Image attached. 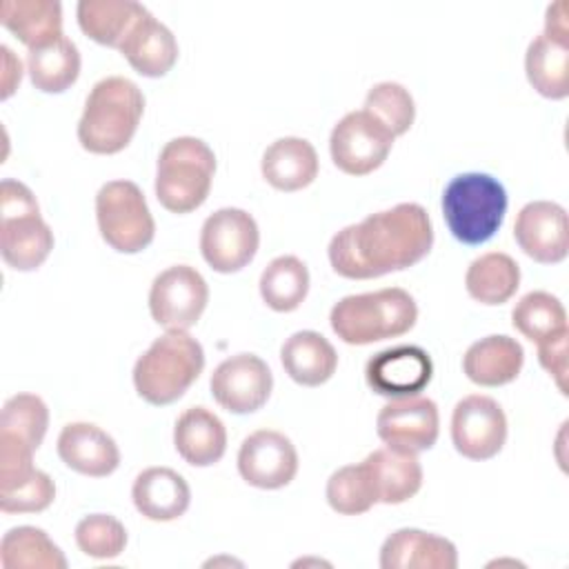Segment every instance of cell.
Segmentation results:
<instances>
[{"mask_svg": "<svg viewBox=\"0 0 569 569\" xmlns=\"http://www.w3.org/2000/svg\"><path fill=\"white\" fill-rule=\"evenodd\" d=\"M538 345V362L542 365V369L553 378V382L558 385L560 393L567 396V345H569V329L549 336Z\"/></svg>", "mask_w": 569, "mask_h": 569, "instance_id": "ab89813d", "label": "cell"}, {"mask_svg": "<svg viewBox=\"0 0 569 569\" xmlns=\"http://www.w3.org/2000/svg\"><path fill=\"white\" fill-rule=\"evenodd\" d=\"M382 569H456V545L422 529H398L380 547Z\"/></svg>", "mask_w": 569, "mask_h": 569, "instance_id": "d6986e66", "label": "cell"}, {"mask_svg": "<svg viewBox=\"0 0 569 569\" xmlns=\"http://www.w3.org/2000/svg\"><path fill=\"white\" fill-rule=\"evenodd\" d=\"M376 431L389 447L411 453L427 451L440 433L438 405L425 396L393 398L378 411Z\"/></svg>", "mask_w": 569, "mask_h": 569, "instance_id": "5bb4252c", "label": "cell"}, {"mask_svg": "<svg viewBox=\"0 0 569 569\" xmlns=\"http://www.w3.org/2000/svg\"><path fill=\"white\" fill-rule=\"evenodd\" d=\"M511 325L531 342H540L567 329V311L549 291H529L516 302Z\"/></svg>", "mask_w": 569, "mask_h": 569, "instance_id": "836d02e7", "label": "cell"}, {"mask_svg": "<svg viewBox=\"0 0 569 569\" xmlns=\"http://www.w3.org/2000/svg\"><path fill=\"white\" fill-rule=\"evenodd\" d=\"M118 51L140 76L147 78L169 73L178 60L176 36L149 11L131 27Z\"/></svg>", "mask_w": 569, "mask_h": 569, "instance_id": "ffe728a7", "label": "cell"}, {"mask_svg": "<svg viewBox=\"0 0 569 569\" xmlns=\"http://www.w3.org/2000/svg\"><path fill=\"white\" fill-rule=\"evenodd\" d=\"M416 320V300L400 287L345 296L329 316L333 333L347 345H371L405 336L413 329Z\"/></svg>", "mask_w": 569, "mask_h": 569, "instance_id": "3957f363", "label": "cell"}, {"mask_svg": "<svg viewBox=\"0 0 569 569\" xmlns=\"http://www.w3.org/2000/svg\"><path fill=\"white\" fill-rule=\"evenodd\" d=\"M131 498L144 518L169 522L189 509L191 489L178 471L169 467H149L133 480Z\"/></svg>", "mask_w": 569, "mask_h": 569, "instance_id": "7402d4cb", "label": "cell"}, {"mask_svg": "<svg viewBox=\"0 0 569 569\" xmlns=\"http://www.w3.org/2000/svg\"><path fill=\"white\" fill-rule=\"evenodd\" d=\"M202 369V345L187 331H167L136 360L133 387L149 405H171L184 396Z\"/></svg>", "mask_w": 569, "mask_h": 569, "instance_id": "277c9868", "label": "cell"}, {"mask_svg": "<svg viewBox=\"0 0 569 569\" xmlns=\"http://www.w3.org/2000/svg\"><path fill=\"white\" fill-rule=\"evenodd\" d=\"M2 51V62H4V76H2V98H9L16 87L20 84L22 78V62L13 56V51L9 47H0Z\"/></svg>", "mask_w": 569, "mask_h": 569, "instance_id": "b9f144b4", "label": "cell"}, {"mask_svg": "<svg viewBox=\"0 0 569 569\" xmlns=\"http://www.w3.org/2000/svg\"><path fill=\"white\" fill-rule=\"evenodd\" d=\"M260 244L258 222L238 207L213 211L200 229V253L218 273H236L247 267Z\"/></svg>", "mask_w": 569, "mask_h": 569, "instance_id": "30bf717a", "label": "cell"}, {"mask_svg": "<svg viewBox=\"0 0 569 569\" xmlns=\"http://www.w3.org/2000/svg\"><path fill=\"white\" fill-rule=\"evenodd\" d=\"M513 238L536 262H562L569 253V220L565 207L551 200L527 202L516 216Z\"/></svg>", "mask_w": 569, "mask_h": 569, "instance_id": "2e32d148", "label": "cell"}, {"mask_svg": "<svg viewBox=\"0 0 569 569\" xmlns=\"http://www.w3.org/2000/svg\"><path fill=\"white\" fill-rule=\"evenodd\" d=\"M96 220L102 240L120 253H138L156 236L144 193L131 180H109L98 189Z\"/></svg>", "mask_w": 569, "mask_h": 569, "instance_id": "ba28073f", "label": "cell"}, {"mask_svg": "<svg viewBox=\"0 0 569 569\" xmlns=\"http://www.w3.org/2000/svg\"><path fill=\"white\" fill-rule=\"evenodd\" d=\"M147 13L136 0H80L76 16L84 36L98 44L120 49L131 27Z\"/></svg>", "mask_w": 569, "mask_h": 569, "instance_id": "f1b7e54d", "label": "cell"}, {"mask_svg": "<svg viewBox=\"0 0 569 569\" xmlns=\"http://www.w3.org/2000/svg\"><path fill=\"white\" fill-rule=\"evenodd\" d=\"M76 545L89 558L109 560L124 551L127 529L109 513H91L76 525Z\"/></svg>", "mask_w": 569, "mask_h": 569, "instance_id": "74e56055", "label": "cell"}, {"mask_svg": "<svg viewBox=\"0 0 569 569\" xmlns=\"http://www.w3.org/2000/svg\"><path fill=\"white\" fill-rule=\"evenodd\" d=\"M213 400L231 413H253L271 396L273 376L256 353H236L222 360L209 380Z\"/></svg>", "mask_w": 569, "mask_h": 569, "instance_id": "4fadbf2b", "label": "cell"}, {"mask_svg": "<svg viewBox=\"0 0 569 569\" xmlns=\"http://www.w3.org/2000/svg\"><path fill=\"white\" fill-rule=\"evenodd\" d=\"M433 376L431 356L418 345H398L367 360V385L387 398L418 396Z\"/></svg>", "mask_w": 569, "mask_h": 569, "instance_id": "e0dca14e", "label": "cell"}, {"mask_svg": "<svg viewBox=\"0 0 569 569\" xmlns=\"http://www.w3.org/2000/svg\"><path fill=\"white\" fill-rule=\"evenodd\" d=\"M327 502L336 513L342 516L365 513L378 502L365 462L345 465L329 476Z\"/></svg>", "mask_w": 569, "mask_h": 569, "instance_id": "d590c367", "label": "cell"}, {"mask_svg": "<svg viewBox=\"0 0 569 569\" xmlns=\"http://www.w3.org/2000/svg\"><path fill=\"white\" fill-rule=\"evenodd\" d=\"M0 565L2 569H64L67 558L47 531L22 525L2 536Z\"/></svg>", "mask_w": 569, "mask_h": 569, "instance_id": "4dcf8cb0", "label": "cell"}, {"mask_svg": "<svg viewBox=\"0 0 569 569\" xmlns=\"http://www.w3.org/2000/svg\"><path fill=\"white\" fill-rule=\"evenodd\" d=\"M280 362L289 378L302 387L325 385L338 369L333 345L318 331L291 333L280 347Z\"/></svg>", "mask_w": 569, "mask_h": 569, "instance_id": "484cf974", "label": "cell"}, {"mask_svg": "<svg viewBox=\"0 0 569 569\" xmlns=\"http://www.w3.org/2000/svg\"><path fill=\"white\" fill-rule=\"evenodd\" d=\"M209 302V284L189 264H173L160 271L149 289L151 318L164 331L191 329Z\"/></svg>", "mask_w": 569, "mask_h": 569, "instance_id": "9c48e42d", "label": "cell"}, {"mask_svg": "<svg viewBox=\"0 0 569 569\" xmlns=\"http://www.w3.org/2000/svg\"><path fill=\"white\" fill-rule=\"evenodd\" d=\"M260 171L273 189L298 191L316 180L318 153L309 140L284 136L264 149Z\"/></svg>", "mask_w": 569, "mask_h": 569, "instance_id": "d4e9b609", "label": "cell"}, {"mask_svg": "<svg viewBox=\"0 0 569 569\" xmlns=\"http://www.w3.org/2000/svg\"><path fill=\"white\" fill-rule=\"evenodd\" d=\"M27 71L36 89L44 93H62L80 76V51L67 36H62L47 47L31 49L27 53Z\"/></svg>", "mask_w": 569, "mask_h": 569, "instance_id": "1f68e13d", "label": "cell"}, {"mask_svg": "<svg viewBox=\"0 0 569 569\" xmlns=\"http://www.w3.org/2000/svg\"><path fill=\"white\" fill-rule=\"evenodd\" d=\"M238 471L251 487L280 489L298 473V451L284 433L258 429L240 445Z\"/></svg>", "mask_w": 569, "mask_h": 569, "instance_id": "9a60e30c", "label": "cell"}, {"mask_svg": "<svg viewBox=\"0 0 569 569\" xmlns=\"http://www.w3.org/2000/svg\"><path fill=\"white\" fill-rule=\"evenodd\" d=\"M0 22L31 51L62 38V7L56 0H4Z\"/></svg>", "mask_w": 569, "mask_h": 569, "instance_id": "4316f807", "label": "cell"}, {"mask_svg": "<svg viewBox=\"0 0 569 569\" xmlns=\"http://www.w3.org/2000/svg\"><path fill=\"white\" fill-rule=\"evenodd\" d=\"M542 33L569 40V22H567V2L565 0H558V2L547 7V18H545V31Z\"/></svg>", "mask_w": 569, "mask_h": 569, "instance_id": "60d3db41", "label": "cell"}, {"mask_svg": "<svg viewBox=\"0 0 569 569\" xmlns=\"http://www.w3.org/2000/svg\"><path fill=\"white\" fill-rule=\"evenodd\" d=\"M433 244V227L418 202H400L340 229L329 242L333 271L349 280H369L420 262Z\"/></svg>", "mask_w": 569, "mask_h": 569, "instance_id": "6da1fadb", "label": "cell"}, {"mask_svg": "<svg viewBox=\"0 0 569 569\" xmlns=\"http://www.w3.org/2000/svg\"><path fill=\"white\" fill-rule=\"evenodd\" d=\"M391 147L393 136L365 109L342 116L329 138L333 164L349 176L376 171L387 160Z\"/></svg>", "mask_w": 569, "mask_h": 569, "instance_id": "8fae6325", "label": "cell"}, {"mask_svg": "<svg viewBox=\"0 0 569 569\" xmlns=\"http://www.w3.org/2000/svg\"><path fill=\"white\" fill-rule=\"evenodd\" d=\"M53 249V231L40 216L33 191L18 180L0 184V253L16 271L38 269Z\"/></svg>", "mask_w": 569, "mask_h": 569, "instance_id": "52a82bcc", "label": "cell"}, {"mask_svg": "<svg viewBox=\"0 0 569 569\" xmlns=\"http://www.w3.org/2000/svg\"><path fill=\"white\" fill-rule=\"evenodd\" d=\"M465 287L467 293L482 305H502L511 300L520 287V267L509 253H482L469 264Z\"/></svg>", "mask_w": 569, "mask_h": 569, "instance_id": "f546056e", "label": "cell"}, {"mask_svg": "<svg viewBox=\"0 0 569 569\" xmlns=\"http://www.w3.org/2000/svg\"><path fill=\"white\" fill-rule=\"evenodd\" d=\"M309 291V269L296 256L273 258L260 276V296L273 311L287 313L302 305Z\"/></svg>", "mask_w": 569, "mask_h": 569, "instance_id": "d6a6232c", "label": "cell"}, {"mask_svg": "<svg viewBox=\"0 0 569 569\" xmlns=\"http://www.w3.org/2000/svg\"><path fill=\"white\" fill-rule=\"evenodd\" d=\"M525 362L522 345L509 336L476 340L462 356L465 376L480 387H502L518 378Z\"/></svg>", "mask_w": 569, "mask_h": 569, "instance_id": "cb8c5ba5", "label": "cell"}, {"mask_svg": "<svg viewBox=\"0 0 569 569\" xmlns=\"http://www.w3.org/2000/svg\"><path fill=\"white\" fill-rule=\"evenodd\" d=\"M507 440V416L502 407L482 393L465 396L451 413V442L469 460H489Z\"/></svg>", "mask_w": 569, "mask_h": 569, "instance_id": "7c38bea8", "label": "cell"}, {"mask_svg": "<svg viewBox=\"0 0 569 569\" xmlns=\"http://www.w3.org/2000/svg\"><path fill=\"white\" fill-rule=\"evenodd\" d=\"M60 460L91 478H104L120 465V449L116 440L91 422H69L58 436Z\"/></svg>", "mask_w": 569, "mask_h": 569, "instance_id": "ac0fdd59", "label": "cell"}, {"mask_svg": "<svg viewBox=\"0 0 569 569\" xmlns=\"http://www.w3.org/2000/svg\"><path fill=\"white\" fill-rule=\"evenodd\" d=\"M529 84L545 98L562 100L569 96V40L547 33L536 36L525 53Z\"/></svg>", "mask_w": 569, "mask_h": 569, "instance_id": "83f0119b", "label": "cell"}, {"mask_svg": "<svg viewBox=\"0 0 569 569\" xmlns=\"http://www.w3.org/2000/svg\"><path fill=\"white\" fill-rule=\"evenodd\" d=\"M507 213V191L489 173L469 171L449 180L442 191V216L451 236L465 244L487 242Z\"/></svg>", "mask_w": 569, "mask_h": 569, "instance_id": "8992f818", "label": "cell"}, {"mask_svg": "<svg viewBox=\"0 0 569 569\" xmlns=\"http://www.w3.org/2000/svg\"><path fill=\"white\" fill-rule=\"evenodd\" d=\"M173 447L184 462L211 467L227 451L224 422L207 407H189L173 425Z\"/></svg>", "mask_w": 569, "mask_h": 569, "instance_id": "603a6c76", "label": "cell"}, {"mask_svg": "<svg viewBox=\"0 0 569 569\" xmlns=\"http://www.w3.org/2000/svg\"><path fill=\"white\" fill-rule=\"evenodd\" d=\"M365 111L371 113L393 138L411 129L416 118V104L400 82H378L367 91Z\"/></svg>", "mask_w": 569, "mask_h": 569, "instance_id": "8d00e7d4", "label": "cell"}, {"mask_svg": "<svg viewBox=\"0 0 569 569\" xmlns=\"http://www.w3.org/2000/svg\"><path fill=\"white\" fill-rule=\"evenodd\" d=\"M378 502L400 505L413 498L422 487V467L416 453L382 447L371 451L365 460Z\"/></svg>", "mask_w": 569, "mask_h": 569, "instance_id": "44dd1931", "label": "cell"}, {"mask_svg": "<svg viewBox=\"0 0 569 569\" xmlns=\"http://www.w3.org/2000/svg\"><path fill=\"white\" fill-rule=\"evenodd\" d=\"M144 113V96L140 87L124 76H107L98 80L78 122V140L82 149L98 156L122 151Z\"/></svg>", "mask_w": 569, "mask_h": 569, "instance_id": "7a4b0ae2", "label": "cell"}, {"mask_svg": "<svg viewBox=\"0 0 569 569\" xmlns=\"http://www.w3.org/2000/svg\"><path fill=\"white\" fill-rule=\"evenodd\" d=\"M56 498V485L49 473L36 469L33 473L0 487V509L4 513H36L44 511Z\"/></svg>", "mask_w": 569, "mask_h": 569, "instance_id": "f35d334b", "label": "cell"}, {"mask_svg": "<svg viewBox=\"0 0 569 569\" xmlns=\"http://www.w3.org/2000/svg\"><path fill=\"white\" fill-rule=\"evenodd\" d=\"M49 427V409L36 393H16L2 405L0 436H11L38 449Z\"/></svg>", "mask_w": 569, "mask_h": 569, "instance_id": "e575fe53", "label": "cell"}, {"mask_svg": "<svg viewBox=\"0 0 569 569\" xmlns=\"http://www.w3.org/2000/svg\"><path fill=\"white\" fill-rule=\"evenodd\" d=\"M216 173L211 147L193 136L169 140L156 169V198L171 213H191L209 196Z\"/></svg>", "mask_w": 569, "mask_h": 569, "instance_id": "5b68a950", "label": "cell"}]
</instances>
